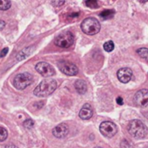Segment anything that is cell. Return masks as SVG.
Wrapping results in <instances>:
<instances>
[{"instance_id": "obj_11", "label": "cell", "mask_w": 148, "mask_h": 148, "mask_svg": "<svg viewBox=\"0 0 148 148\" xmlns=\"http://www.w3.org/2000/svg\"><path fill=\"white\" fill-rule=\"evenodd\" d=\"M117 75H118L120 82H121L122 83H127L132 80L133 71L129 68H123L118 71Z\"/></svg>"}, {"instance_id": "obj_22", "label": "cell", "mask_w": 148, "mask_h": 148, "mask_svg": "<svg viewBox=\"0 0 148 148\" xmlns=\"http://www.w3.org/2000/svg\"><path fill=\"white\" fill-rule=\"evenodd\" d=\"M33 126H34V121H33L32 120H31V119L26 120V121L24 122V127H26V128H28V129L31 128Z\"/></svg>"}, {"instance_id": "obj_29", "label": "cell", "mask_w": 148, "mask_h": 148, "mask_svg": "<svg viewBox=\"0 0 148 148\" xmlns=\"http://www.w3.org/2000/svg\"><path fill=\"white\" fill-rule=\"evenodd\" d=\"M95 148H102V147H95Z\"/></svg>"}, {"instance_id": "obj_2", "label": "cell", "mask_w": 148, "mask_h": 148, "mask_svg": "<svg viewBox=\"0 0 148 148\" xmlns=\"http://www.w3.org/2000/svg\"><path fill=\"white\" fill-rule=\"evenodd\" d=\"M127 130L133 138L138 140L145 138L148 134L147 126L140 120L131 121L127 126Z\"/></svg>"}, {"instance_id": "obj_13", "label": "cell", "mask_w": 148, "mask_h": 148, "mask_svg": "<svg viewBox=\"0 0 148 148\" xmlns=\"http://www.w3.org/2000/svg\"><path fill=\"white\" fill-rule=\"evenodd\" d=\"M34 49H35L34 46H30V47H27V48L24 49L23 50H21L17 54V56L16 57L17 61H23V60H24L25 58H27L28 56H30L32 54Z\"/></svg>"}, {"instance_id": "obj_24", "label": "cell", "mask_w": 148, "mask_h": 148, "mask_svg": "<svg viewBox=\"0 0 148 148\" xmlns=\"http://www.w3.org/2000/svg\"><path fill=\"white\" fill-rule=\"evenodd\" d=\"M8 51H9V49H8V48H4V49H2V51L0 52V57H3V56H5L7 55Z\"/></svg>"}, {"instance_id": "obj_10", "label": "cell", "mask_w": 148, "mask_h": 148, "mask_svg": "<svg viewBox=\"0 0 148 148\" xmlns=\"http://www.w3.org/2000/svg\"><path fill=\"white\" fill-rule=\"evenodd\" d=\"M52 134L58 139L65 138L69 134V127L65 123H61V124L58 125L56 127L53 128Z\"/></svg>"}, {"instance_id": "obj_20", "label": "cell", "mask_w": 148, "mask_h": 148, "mask_svg": "<svg viewBox=\"0 0 148 148\" xmlns=\"http://www.w3.org/2000/svg\"><path fill=\"white\" fill-rule=\"evenodd\" d=\"M120 147L121 148H133V146L131 141L128 140H123L120 143Z\"/></svg>"}, {"instance_id": "obj_28", "label": "cell", "mask_w": 148, "mask_h": 148, "mask_svg": "<svg viewBox=\"0 0 148 148\" xmlns=\"http://www.w3.org/2000/svg\"><path fill=\"white\" fill-rule=\"evenodd\" d=\"M140 2H141V3H146V2H147L148 0H139Z\"/></svg>"}, {"instance_id": "obj_12", "label": "cell", "mask_w": 148, "mask_h": 148, "mask_svg": "<svg viewBox=\"0 0 148 148\" xmlns=\"http://www.w3.org/2000/svg\"><path fill=\"white\" fill-rule=\"evenodd\" d=\"M92 107L90 104H85L83 106V108H81L80 112H79V117L84 120V121H86V120H90L92 117Z\"/></svg>"}, {"instance_id": "obj_7", "label": "cell", "mask_w": 148, "mask_h": 148, "mask_svg": "<svg viewBox=\"0 0 148 148\" xmlns=\"http://www.w3.org/2000/svg\"><path fill=\"white\" fill-rule=\"evenodd\" d=\"M58 67L60 69V71L67 75H76L79 72L78 67L67 61H61L58 63Z\"/></svg>"}, {"instance_id": "obj_9", "label": "cell", "mask_w": 148, "mask_h": 148, "mask_svg": "<svg viewBox=\"0 0 148 148\" xmlns=\"http://www.w3.org/2000/svg\"><path fill=\"white\" fill-rule=\"evenodd\" d=\"M134 101L139 107H140V108L147 107L148 105L147 89H141V90L138 91L134 96Z\"/></svg>"}, {"instance_id": "obj_19", "label": "cell", "mask_w": 148, "mask_h": 148, "mask_svg": "<svg viewBox=\"0 0 148 148\" xmlns=\"http://www.w3.org/2000/svg\"><path fill=\"white\" fill-rule=\"evenodd\" d=\"M104 49L107 52H111L114 49V43L112 41H108L104 44Z\"/></svg>"}, {"instance_id": "obj_1", "label": "cell", "mask_w": 148, "mask_h": 148, "mask_svg": "<svg viewBox=\"0 0 148 148\" xmlns=\"http://www.w3.org/2000/svg\"><path fill=\"white\" fill-rule=\"evenodd\" d=\"M58 83L53 79L42 81L34 89V95L38 97H47L51 95L57 88Z\"/></svg>"}, {"instance_id": "obj_3", "label": "cell", "mask_w": 148, "mask_h": 148, "mask_svg": "<svg viewBox=\"0 0 148 148\" xmlns=\"http://www.w3.org/2000/svg\"><path fill=\"white\" fill-rule=\"evenodd\" d=\"M81 29L86 35H95L100 30V23L94 17H87L82 22Z\"/></svg>"}, {"instance_id": "obj_15", "label": "cell", "mask_w": 148, "mask_h": 148, "mask_svg": "<svg viewBox=\"0 0 148 148\" xmlns=\"http://www.w3.org/2000/svg\"><path fill=\"white\" fill-rule=\"evenodd\" d=\"M10 0H0V10H7L10 8Z\"/></svg>"}, {"instance_id": "obj_6", "label": "cell", "mask_w": 148, "mask_h": 148, "mask_svg": "<svg viewBox=\"0 0 148 148\" xmlns=\"http://www.w3.org/2000/svg\"><path fill=\"white\" fill-rule=\"evenodd\" d=\"M99 131L105 137L112 138L117 134L118 127L112 121H104L99 126Z\"/></svg>"}, {"instance_id": "obj_14", "label": "cell", "mask_w": 148, "mask_h": 148, "mask_svg": "<svg viewBox=\"0 0 148 148\" xmlns=\"http://www.w3.org/2000/svg\"><path fill=\"white\" fill-rule=\"evenodd\" d=\"M74 87L77 90V92L80 95H84L87 91V85L83 80H78L74 83Z\"/></svg>"}, {"instance_id": "obj_27", "label": "cell", "mask_w": 148, "mask_h": 148, "mask_svg": "<svg viewBox=\"0 0 148 148\" xmlns=\"http://www.w3.org/2000/svg\"><path fill=\"white\" fill-rule=\"evenodd\" d=\"M4 148H17L16 146H14V145H7L6 147Z\"/></svg>"}, {"instance_id": "obj_16", "label": "cell", "mask_w": 148, "mask_h": 148, "mask_svg": "<svg viewBox=\"0 0 148 148\" xmlns=\"http://www.w3.org/2000/svg\"><path fill=\"white\" fill-rule=\"evenodd\" d=\"M137 53L140 57H142V58H144V59L148 61V49H147V48H140V49H137Z\"/></svg>"}, {"instance_id": "obj_4", "label": "cell", "mask_w": 148, "mask_h": 148, "mask_svg": "<svg viewBox=\"0 0 148 148\" xmlns=\"http://www.w3.org/2000/svg\"><path fill=\"white\" fill-rule=\"evenodd\" d=\"M33 82V77L29 73H21L15 76L13 80V86L18 89L23 90L30 86Z\"/></svg>"}, {"instance_id": "obj_18", "label": "cell", "mask_w": 148, "mask_h": 148, "mask_svg": "<svg viewBox=\"0 0 148 148\" xmlns=\"http://www.w3.org/2000/svg\"><path fill=\"white\" fill-rule=\"evenodd\" d=\"M7 136H8V132H7V130H6L4 127H0V142L4 141V140L7 139Z\"/></svg>"}, {"instance_id": "obj_21", "label": "cell", "mask_w": 148, "mask_h": 148, "mask_svg": "<svg viewBox=\"0 0 148 148\" xmlns=\"http://www.w3.org/2000/svg\"><path fill=\"white\" fill-rule=\"evenodd\" d=\"M86 6L90 8H97L98 7V0H86L85 1Z\"/></svg>"}, {"instance_id": "obj_23", "label": "cell", "mask_w": 148, "mask_h": 148, "mask_svg": "<svg viewBox=\"0 0 148 148\" xmlns=\"http://www.w3.org/2000/svg\"><path fill=\"white\" fill-rule=\"evenodd\" d=\"M51 3L55 7H60L65 3V0H51Z\"/></svg>"}, {"instance_id": "obj_5", "label": "cell", "mask_w": 148, "mask_h": 148, "mask_svg": "<svg viewBox=\"0 0 148 148\" xmlns=\"http://www.w3.org/2000/svg\"><path fill=\"white\" fill-rule=\"evenodd\" d=\"M73 42H74V36L72 33L70 31H65L64 33H61L55 39V44L63 49L70 48L73 44Z\"/></svg>"}, {"instance_id": "obj_26", "label": "cell", "mask_w": 148, "mask_h": 148, "mask_svg": "<svg viewBox=\"0 0 148 148\" xmlns=\"http://www.w3.org/2000/svg\"><path fill=\"white\" fill-rule=\"evenodd\" d=\"M4 26H5L4 22H3V21H2V20H0V29H2Z\"/></svg>"}, {"instance_id": "obj_25", "label": "cell", "mask_w": 148, "mask_h": 148, "mask_svg": "<svg viewBox=\"0 0 148 148\" xmlns=\"http://www.w3.org/2000/svg\"><path fill=\"white\" fill-rule=\"evenodd\" d=\"M117 103L119 104V105H123V99H122V97H118L117 98Z\"/></svg>"}, {"instance_id": "obj_8", "label": "cell", "mask_w": 148, "mask_h": 148, "mask_svg": "<svg viewBox=\"0 0 148 148\" xmlns=\"http://www.w3.org/2000/svg\"><path fill=\"white\" fill-rule=\"evenodd\" d=\"M36 70L44 77H51L55 75V70L53 67L44 62H40L36 65Z\"/></svg>"}, {"instance_id": "obj_17", "label": "cell", "mask_w": 148, "mask_h": 148, "mask_svg": "<svg viewBox=\"0 0 148 148\" xmlns=\"http://www.w3.org/2000/svg\"><path fill=\"white\" fill-rule=\"evenodd\" d=\"M113 13H114L113 10H104L103 12L100 13V16H101L103 19L111 18V17L113 16Z\"/></svg>"}]
</instances>
